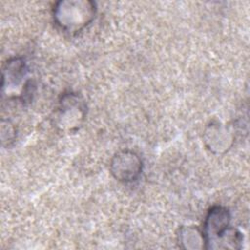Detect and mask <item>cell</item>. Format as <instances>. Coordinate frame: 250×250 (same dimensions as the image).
Instances as JSON below:
<instances>
[{
    "label": "cell",
    "instance_id": "8992f818",
    "mask_svg": "<svg viewBox=\"0 0 250 250\" xmlns=\"http://www.w3.org/2000/svg\"><path fill=\"white\" fill-rule=\"evenodd\" d=\"M231 137L227 129L218 123H211L205 131V143L210 150L226 151L229 147Z\"/></svg>",
    "mask_w": 250,
    "mask_h": 250
},
{
    "label": "cell",
    "instance_id": "6da1fadb",
    "mask_svg": "<svg viewBox=\"0 0 250 250\" xmlns=\"http://www.w3.org/2000/svg\"><path fill=\"white\" fill-rule=\"evenodd\" d=\"M230 214L223 206H213L208 211L202 229L206 249H239L241 233L230 227Z\"/></svg>",
    "mask_w": 250,
    "mask_h": 250
},
{
    "label": "cell",
    "instance_id": "7a4b0ae2",
    "mask_svg": "<svg viewBox=\"0 0 250 250\" xmlns=\"http://www.w3.org/2000/svg\"><path fill=\"white\" fill-rule=\"evenodd\" d=\"M96 7L91 1H60L54 8V20L66 32L80 31L95 18Z\"/></svg>",
    "mask_w": 250,
    "mask_h": 250
},
{
    "label": "cell",
    "instance_id": "5b68a950",
    "mask_svg": "<svg viewBox=\"0 0 250 250\" xmlns=\"http://www.w3.org/2000/svg\"><path fill=\"white\" fill-rule=\"evenodd\" d=\"M26 75V66L22 59L13 58L7 61L3 66L2 78H3V90L6 88L9 91H13L22 83Z\"/></svg>",
    "mask_w": 250,
    "mask_h": 250
},
{
    "label": "cell",
    "instance_id": "52a82bcc",
    "mask_svg": "<svg viewBox=\"0 0 250 250\" xmlns=\"http://www.w3.org/2000/svg\"><path fill=\"white\" fill-rule=\"evenodd\" d=\"M179 242L186 249H201L205 248V240L202 230L194 227H184L178 234Z\"/></svg>",
    "mask_w": 250,
    "mask_h": 250
},
{
    "label": "cell",
    "instance_id": "3957f363",
    "mask_svg": "<svg viewBox=\"0 0 250 250\" xmlns=\"http://www.w3.org/2000/svg\"><path fill=\"white\" fill-rule=\"evenodd\" d=\"M86 114V105L82 98L74 93L62 97L53 117L56 126L62 130L73 131L79 128Z\"/></svg>",
    "mask_w": 250,
    "mask_h": 250
},
{
    "label": "cell",
    "instance_id": "277c9868",
    "mask_svg": "<svg viewBox=\"0 0 250 250\" xmlns=\"http://www.w3.org/2000/svg\"><path fill=\"white\" fill-rule=\"evenodd\" d=\"M143 162L139 155L132 150L117 152L110 163V172L115 179L123 183L135 182L141 175Z\"/></svg>",
    "mask_w": 250,
    "mask_h": 250
}]
</instances>
